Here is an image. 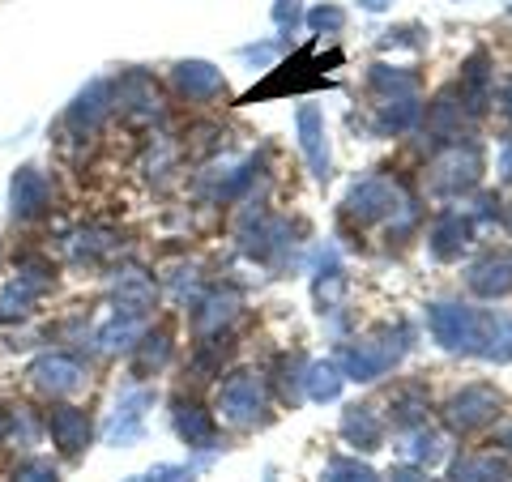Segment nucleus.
<instances>
[{
    "label": "nucleus",
    "instance_id": "obj_1",
    "mask_svg": "<svg viewBox=\"0 0 512 482\" xmlns=\"http://www.w3.org/2000/svg\"><path fill=\"white\" fill-rule=\"evenodd\" d=\"M346 214L363 227L367 222H389V235H406L419 222V201L389 175H367L346 192Z\"/></svg>",
    "mask_w": 512,
    "mask_h": 482
},
{
    "label": "nucleus",
    "instance_id": "obj_2",
    "mask_svg": "<svg viewBox=\"0 0 512 482\" xmlns=\"http://www.w3.org/2000/svg\"><path fill=\"white\" fill-rule=\"evenodd\" d=\"M427 329L436 337V346H444L448 355H474L483 359V350L491 342L495 329V308H470V303L440 299L427 308Z\"/></svg>",
    "mask_w": 512,
    "mask_h": 482
},
{
    "label": "nucleus",
    "instance_id": "obj_3",
    "mask_svg": "<svg viewBox=\"0 0 512 482\" xmlns=\"http://www.w3.org/2000/svg\"><path fill=\"white\" fill-rule=\"evenodd\" d=\"M410 329L406 325H397V329H380L372 337H359V342H346L338 350V367H342V376L346 380H355V384H376L380 376H389L397 363L406 359V350L414 346L410 342Z\"/></svg>",
    "mask_w": 512,
    "mask_h": 482
},
{
    "label": "nucleus",
    "instance_id": "obj_4",
    "mask_svg": "<svg viewBox=\"0 0 512 482\" xmlns=\"http://www.w3.org/2000/svg\"><path fill=\"white\" fill-rule=\"evenodd\" d=\"M487 171V158H483V146L478 141H448L440 146V154L427 163V184L436 197H461V192L478 188Z\"/></svg>",
    "mask_w": 512,
    "mask_h": 482
},
{
    "label": "nucleus",
    "instance_id": "obj_5",
    "mask_svg": "<svg viewBox=\"0 0 512 482\" xmlns=\"http://www.w3.org/2000/svg\"><path fill=\"white\" fill-rule=\"evenodd\" d=\"M218 414H222V423H231V427H239V431H252V427L269 423L265 376H261V372H235V376L218 389Z\"/></svg>",
    "mask_w": 512,
    "mask_h": 482
},
{
    "label": "nucleus",
    "instance_id": "obj_6",
    "mask_svg": "<svg viewBox=\"0 0 512 482\" xmlns=\"http://www.w3.org/2000/svg\"><path fill=\"white\" fill-rule=\"evenodd\" d=\"M500 389L495 384H466L461 393L448 397V406H444V423L457 431V436H470V431L478 427H487L495 414H500Z\"/></svg>",
    "mask_w": 512,
    "mask_h": 482
},
{
    "label": "nucleus",
    "instance_id": "obj_7",
    "mask_svg": "<svg viewBox=\"0 0 512 482\" xmlns=\"http://www.w3.org/2000/svg\"><path fill=\"white\" fill-rule=\"evenodd\" d=\"M52 282H56V273L47 261H26L18 265V273L9 278V286L0 291V320H22L30 316V308L52 291Z\"/></svg>",
    "mask_w": 512,
    "mask_h": 482
},
{
    "label": "nucleus",
    "instance_id": "obj_8",
    "mask_svg": "<svg viewBox=\"0 0 512 482\" xmlns=\"http://www.w3.org/2000/svg\"><path fill=\"white\" fill-rule=\"evenodd\" d=\"M154 406V389H128L116 410H111V419L103 427V440L111 448H133L146 440V410Z\"/></svg>",
    "mask_w": 512,
    "mask_h": 482
},
{
    "label": "nucleus",
    "instance_id": "obj_9",
    "mask_svg": "<svg viewBox=\"0 0 512 482\" xmlns=\"http://www.w3.org/2000/svg\"><path fill=\"white\" fill-rule=\"evenodd\" d=\"M30 380L35 389H43L47 397H73L86 389V363L77 355H64V350H52V355H39L35 367H30Z\"/></svg>",
    "mask_w": 512,
    "mask_h": 482
},
{
    "label": "nucleus",
    "instance_id": "obj_10",
    "mask_svg": "<svg viewBox=\"0 0 512 482\" xmlns=\"http://www.w3.org/2000/svg\"><path fill=\"white\" fill-rule=\"evenodd\" d=\"M47 205H52V184H47L43 167L26 163L13 171L9 180V218L13 222H35L47 214Z\"/></svg>",
    "mask_w": 512,
    "mask_h": 482
},
{
    "label": "nucleus",
    "instance_id": "obj_11",
    "mask_svg": "<svg viewBox=\"0 0 512 482\" xmlns=\"http://www.w3.org/2000/svg\"><path fill=\"white\" fill-rule=\"evenodd\" d=\"M171 427H175V436H180L188 448H197V453H214L218 448V423L201 401L175 397L171 401Z\"/></svg>",
    "mask_w": 512,
    "mask_h": 482
},
{
    "label": "nucleus",
    "instance_id": "obj_12",
    "mask_svg": "<svg viewBox=\"0 0 512 482\" xmlns=\"http://www.w3.org/2000/svg\"><path fill=\"white\" fill-rule=\"evenodd\" d=\"M295 128H299V150L308 158V167L320 184L333 175V154H329V133H325V116H320L316 103H303L299 116H295Z\"/></svg>",
    "mask_w": 512,
    "mask_h": 482
},
{
    "label": "nucleus",
    "instance_id": "obj_13",
    "mask_svg": "<svg viewBox=\"0 0 512 482\" xmlns=\"http://www.w3.org/2000/svg\"><path fill=\"white\" fill-rule=\"evenodd\" d=\"M111 107H116V86H111L107 77H94L86 90H77V99L64 111V124H69L73 133H94V128L111 116Z\"/></svg>",
    "mask_w": 512,
    "mask_h": 482
},
{
    "label": "nucleus",
    "instance_id": "obj_14",
    "mask_svg": "<svg viewBox=\"0 0 512 482\" xmlns=\"http://www.w3.org/2000/svg\"><path fill=\"white\" fill-rule=\"evenodd\" d=\"M244 252L256 256V261H265V265H282L286 256H291L295 248V239H291V227H286L282 218H265V214H256L252 218V227L244 231Z\"/></svg>",
    "mask_w": 512,
    "mask_h": 482
},
{
    "label": "nucleus",
    "instance_id": "obj_15",
    "mask_svg": "<svg viewBox=\"0 0 512 482\" xmlns=\"http://www.w3.org/2000/svg\"><path fill=\"white\" fill-rule=\"evenodd\" d=\"M171 82L188 103H214L227 94V77H222V69L210 60H180L171 69Z\"/></svg>",
    "mask_w": 512,
    "mask_h": 482
},
{
    "label": "nucleus",
    "instance_id": "obj_16",
    "mask_svg": "<svg viewBox=\"0 0 512 482\" xmlns=\"http://www.w3.org/2000/svg\"><path fill=\"white\" fill-rule=\"evenodd\" d=\"M146 325H150V308H137V303H116L94 342H99L103 355H116V350L137 346L141 333H146Z\"/></svg>",
    "mask_w": 512,
    "mask_h": 482
},
{
    "label": "nucleus",
    "instance_id": "obj_17",
    "mask_svg": "<svg viewBox=\"0 0 512 482\" xmlns=\"http://www.w3.org/2000/svg\"><path fill=\"white\" fill-rule=\"evenodd\" d=\"M474 244V218L461 214V210H444L436 222H431V235H427V248L436 261H461V252Z\"/></svg>",
    "mask_w": 512,
    "mask_h": 482
},
{
    "label": "nucleus",
    "instance_id": "obj_18",
    "mask_svg": "<svg viewBox=\"0 0 512 482\" xmlns=\"http://www.w3.org/2000/svg\"><path fill=\"white\" fill-rule=\"evenodd\" d=\"M47 431H52V444L60 448V453L77 461L90 448L94 423H90V414L77 410V406H52L47 410Z\"/></svg>",
    "mask_w": 512,
    "mask_h": 482
},
{
    "label": "nucleus",
    "instance_id": "obj_19",
    "mask_svg": "<svg viewBox=\"0 0 512 482\" xmlns=\"http://www.w3.org/2000/svg\"><path fill=\"white\" fill-rule=\"evenodd\" d=\"M235 312H239L235 286H214V291H205L201 299H192V329H197V337L222 333L235 320Z\"/></svg>",
    "mask_w": 512,
    "mask_h": 482
},
{
    "label": "nucleus",
    "instance_id": "obj_20",
    "mask_svg": "<svg viewBox=\"0 0 512 482\" xmlns=\"http://www.w3.org/2000/svg\"><path fill=\"white\" fill-rule=\"evenodd\" d=\"M346 291V269H342V252L338 248H325L316 256V265H312V295H316V312L320 316H329V312H338V299Z\"/></svg>",
    "mask_w": 512,
    "mask_h": 482
},
{
    "label": "nucleus",
    "instance_id": "obj_21",
    "mask_svg": "<svg viewBox=\"0 0 512 482\" xmlns=\"http://www.w3.org/2000/svg\"><path fill=\"white\" fill-rule=\"evenodd\" d=\"M470 295L478 299H504L512 295V252H491L483 261H474L466 273Z\"/></svg>",
    "mask_w": 512,
    "mask_h": 482
},
{
    "label": "nucleus",
    "instance_id": "obj_22",
    "mask_svg": "<svg viewBox=\"0 0 512 482\" xmlns=\"http://www.w3.org/2000/svg\"><path fill=\"white\" fill-rule=\"evenodd\" d=\"M448 482H512V461L504 453H461L448 465Z\"/></svg>",
    "mask_w": 512,
    "mask_h": 482
},
{
    "label": "nucleus",
    "instance_id": "obj_23",
    "mask_svg": "<svg viewBox=\"0 0 512 482\" xmlns=\"http://www.w3.org/2000/svg\"><path fill=\"white\" fill-rule=\"evenodd\" d=\"M466 120H474L470 116V107L461 103V94H457V86H448L436 103H431V111H427V133L436 137V141H461V124Z\"/></svg>",
    "mask_w": 512,
    "mask_h": 482
},
{
    "label": "nucleus",
    "instance_id": "obj_24",
    "mask_svg": "<svg viewBox=\"0 0 512 482\" xmlns=\"http://www.w3.org/2000/svg\"><path fill=\"white\" fill-rule=\"evenodd\" d=\"M457 94H461V103L470 107V116H483L487 111V103H491V56L487 52H474L461 64Z\"/></svg>",
    "mask_w": 512,
    "mask_h": 482
},
{
    "label": "nucleus",
    "instance_id": "obj_25",
    "mask_svg": "<svg viewBox=\"0 0 512 482\" xmlns=\"http://www.w3.org/2000/svg\"><path fill=\"white\" fill-rule=\"evenodd\" d=\"M342 440L363 448V453H376L384 444V419L376 414V406H346L342 410Z\"/></svg>",
    "mask_w": 512,
    "mask_h": 482
},
{
    "label": "nucleus",
    "instance_id": "obj_26",
    "mask_svg": "<svg viewBox=\"0 0 512 482\" xmlns=\"http://www.w3.org/2000/svg\"><path fill=\"white\" fill-rule=\"evenodd\" d=\"M43 423L30 406H0V444L9 448H35Z\"/></svg>",
    "mask_w": 512,
    "mask_h": 482
},
{
    "label": "nucleus",
    "instance_id": "obj_27",
    "mask_svg": "<svg viewBox=\"0 0 512 482\" xmlns=\"http://www.w3.org/2000/svg\"><path fill=\"white\" fill-rule=\"evenodd\" d=\"M116 103L128 111V116H141V120L163 116V107H158V90L150 86L146 73H128L124 82L116 86Z\"/></svg>",
    "mask_w": 512,
    "mask_h": 482
},
{
    "label": "nucleus",
    "instance_id": "obj_28",
    "mask_svg": "<svg viewBox=\"0 0 512 482\" xmlns=\"http://www.w3.org/2000/svg\"><path fill=\"white\" fill-rule=\"evenodd\" d=\"M419 120H423L419 94H414V99H380V107H376V133H380V137L410 133V128L419 124Z\"/></svg>",
    "mask_w": 512,
    "mask_h": 482
},
{
    "label": "nucleus",
    "instance_id": "obj_29",
    "mask_svg": "<svg viewBox=\"0 0 512 482\" xmlns=\"http://www.w3.org/2000/svg\"><path fill=\"white\" fill-rule=\"evenodd\" d=\"M367 86H372L380 99H414V94H419V73L397 69V64H372Z\"/></svg>",
    "mask_w": 512,
    "mask_h": 482
},
{
    "label": "nucleus",
    "instance_id": "obj_30",
    "mask_svg": "<svg viewBox=\"0 0 512 482\" xmlns=\"http://www.w3.org/2000/svg\"><path fill=\"white\" fill-rule=\"evenodd\" d=\"M342 367L338 359H320V363H308V372H303V397L308 401H338L342 393Z\"/></svg>",
    "mask_w": 512,
    "mask_h": 482
},
{
    "label": "nucleus",
    "instance_id": "obj_31",
    "mask_svg": "<svg viewBox=\"0 0 512 482\" xmlns=\"http://www.w3.org/2000/svg\"><path fill=\"white\" fill-rule=\"evenodd\" d=\"M231 350H235V342H231L227 333H210V337H201L197 350H192V367H197V376H201V380L222 376V367H227Z\"/></svg>",
    "mask_w": 512,
    "mask_h": 482
},
{
    "label": "nucleus",
    "instance_id": "obj_32",
    "mask_svg": "<svg viewBox=\"0 0 512 482\" xmlns=\"http://www.w3.org/2000/svg\"><path fill=\"white\" fill-rule=\"evenodd\" d=\"M389 419L397 427H423L427 423V393L419 389V384H406V389H397L393 401H389Z\"/></svg>",
    "mask_w": 512,
    "mask_h": 482
},
{
    "label": "nucleus",
    "instance_id": "obj_33",
    "mask_svg": "<svg viewBox=\"0 0 512 482\" xmlns=\"http://www.w3.org/2000/svg\"><path fill=\"white\" fill-rule=\"evenodd\" d=\"M167 359H171V333H167V329L141 333V342H137V376L163 372Z\"/></svg>",
    "mask_w": 512,
    "mask_h": 482
},
{
    "label": "nucleus",
    "instance_id": "obj_34",
    "mask_svg": "<svg viewBox=\"0 0 512 482\" xmlns=\"http://www.w3.org/2000/svg\"><path fill=\"white\" fill-rule=\"evenodd\" d=\"M402 453H406L410 465H423V470H427V465H436L444 457V440L436 436V431H427V423L423 427H410Z\"/></svg>",
    "mask_w": 512,
    "mask_h": 482
},
{
    "label": "nucleus",
    "instance_id": "obj_35",
    "mask_svg": "<svg viewBox=\"0 0 512 482\" xmlns=\"http://www.w3.org/2000/svg\"><path fill=\"white\" fill-rule=\"evenodd\" d=\"M116 248H120L116 235L103 231V227H90V231H82L73 239V256H77V261H103V256H111Z\"/></svg>",
    "mask_w": 512,
    "mask_h": 482
},
{
    "label": "nucleus",
    "instance_id": "obj_36",
    "mask_svg": "<svg viewBox=\"0 0 512 482\" xmlns=\"http://www.w3.org/2000/svg\"><path fill=\"white\" fill-rule=\"evenodd\" d=\"M325 482H384V478L359 457H333L325 465Z\"/></svg>",
    "mask_w": 512,
    "mask_h": 482
},
{
    "label": "nucleus",
    "instance_id": "obj_37",
    "mask_svg": "<svg viewBox=\"0 0 512 482\" xmlns=\"http://www.w3.org/2000/svg\"><path fill=\"white\" fill-rule=\"evenodd\" d=\"M124 482H197V465H180V461H158L146 474H133Z\"/></svg>",
    "mask_w": 512,
    "mask_h": 482
},
{
    "label": "nucleus",
    "instance_id": "obj_38",
    "mask_svg": "<svg viewBox=\"0 0 512 482\" xmlns=\"http://www.w3.org/2000/svg\"><path fill=\"white\" fill-rule=\"evenodd\" d=\"M278 367H282V401L299 406V401H303V372H308V363H303L299 355H282Z\"/></svg>",
    "mask_w": 512,
    "mask_h": 482
},
{
    "label": "nucleus",
    "instance_id": "obj_39",
    "mask_svg": "<svg viewBox=\"0 0 512 482\" xmlns=\"http://www.w3.org/2000/svg\"><path fill=\"white\" fill-rule=\"evenodd\" d=\"M303 22H308L312 35H342L346 30V9L342 5H316Z\"/></svg>",
    "mask_w": 512,
    "mask_h": 482
},
{
    "label": "nucleus",
    "instance_id": "obj_40",
    "mask_svg": "<svg viewBox=\"0 0 512 482\" xmlns=\"http://www.w3.org/2000/svg\"><path fill=\"white\" fill-rule=\"evenodd\" d=\"M286 35H278V39H269V43H248V47H239V60H248V64H256V69H265V64H274V56H282L286 52Z\"/></svg>",
    "mask_w": 512,
    "mask_h": 482
},
{
    "label": "nucleus",
    "instance_id": "obj_41",
    "mask_svg": "<svg viewBox=\"0 0 512 482\" xmlns=\"http://www.w3.org/2000/svg\"><path fill=\"white\" fill-rule=\"evenodd\" d=\"M9 482H60V470L52 461H43V457H30L9 474Z\"/></svg>",
    "mask_w": 512,
    "mask_h": 482
},
{
    "label": "nucleus",
    "instance_id": "obj_42",
    "mask_svg": "<svg viewBox=\"0 0 512 482\" xmlns=\"http://www.w3.org/2000/svg\"><path fill=\"white\" fill-rule=\"evenodd\" d=\"M303 18H308V13H303V0H274V26H278V35L291 39Z\"/></svg>",
    "mask_w": 512,
    "mask_h": 482
},
{
    "label": "nucleus",
    "instance_id": "obj_43",
    "mask_svg": "<svg viewBox=\"0 0 512 482\" xmlns=\"http://www.w3.org/2000/svg\"><path fill=\"white\" fill-rule=\"evenodd\" d=\"M419 35H423L419 26H397V30H384V39H380V43H384V47H406V43H410V47H423Z\"/></svg>",
    "mask_w": 512,
    "mask_h": 482
},
{
    "label": "nucleus",
    "instance_id": "obj_44",
    "mask_svg": "<svg viewBox=\"0 0 512 482\" xmlns=\"http://www.w3.org/2000/svg\"><path fill=\"white\" fill-rule=\"evenodd\" d=\"M384 482H431V478H427L423 465H410V461H406V465H397V470L384 478Z\"/></svg>",
    "mask_w": 512,
    "mask_h": 482
},
{
    "label": "nucleus",
    "instance_id": "obj_45",
    "mask_svg": "<svg viewBox=\"0 0 512 482\" xmlns=\"http://www.w3.org/2000/svg\"><path fill=\"white\" fill-rule=\"evenodd\" d=\"M500 175H504V180H512V137L500 141Z\"/></svg>",
    "mask_w": 512,
    "mask_h": 482
},
{
    "label": "nucleus",
    "instance_id": "obj_46",
    "mask_svg": "<svg viewBox=\"0 0 512 482\" xmlns=\"http://www.w3.org/2000/svg\"><path fill=\"white\" fill-rule=\"evenodd\" d=\"M389 5H393V0H359V9H367V13H384Z\"/></svg>",
    "mask_w": 512,
    "mask_h": 482
},
{
    "label": "nucleus",
    "instance_id": "obj_47",
    "mask_svg": "<svg viewBox=\"0 0 512 482\" xmlns=\"http://www.w3.org/2000/svg\"><path fill=\"white\" fill-rule=\"evenodd\" d=\"M500 103H504V111H508V116H512V77H508V82H504V94H500Z\"/></svg>",
    "mask_w": 512,
    "mask_h": 482
},
{
    "label": "nucleus",
    "instance_id": "obj_48",
    "mask_svg": "<svg viewBox=\"0 0 512 482\" xmlns=\"http://www.w3.org/2000/svg\"><path fill=\"white\" fill-rule=\"evenodd\" d=\"M500 444H504V448H512V423H504V427H500Z\"/></svg>",
    "mask_w": 512,
    "mask_h": 482
},
{
    "label": "nucleus",
    "instance_id": "obj_49",
    "mask_svg": "<svg viewBox=\"0 0 512 482\" xmlns=\"http://www.w3.org/2000/svg\"><path fill=\"white\" fill-rule=\"evenodd\" d=\"M504 227L512 231V205H508V214H504Z\"/></svg>",
    "mask_w": 512,
    "mask_h": 482
},
{
    "label": "nucleus",
    "instance_id": "obj_50",
    "mask_svg": "<svg viewBox=\"0 0 512 482\" xmlns=\"http://www.w3.org/2000/svg\"><path fill=\"white\" fill-rule=\"evenodd\" d=\"M265 482H274V474H265Z\"/></svg>",
    "mask_w": 512,
    "mask_h": 482
}]
</instances>
